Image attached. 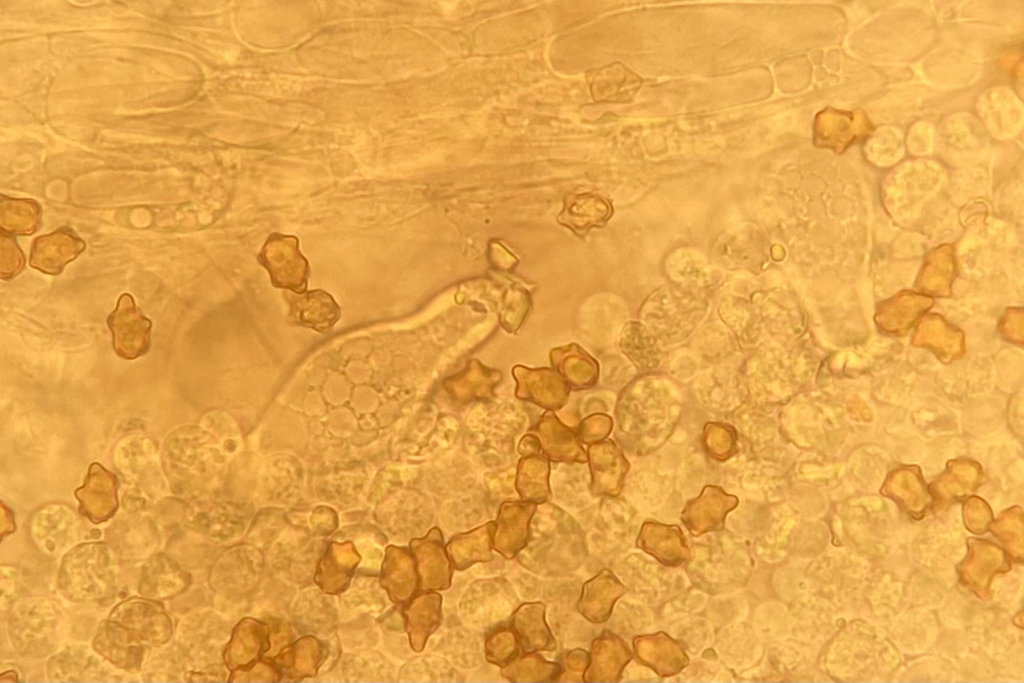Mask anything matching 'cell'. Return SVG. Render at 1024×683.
I'll return each instance as SVG.
<instances>
[{
	"instance_id": "obj_1",
	"label": "cell",
	"mask_w": 1024,
	"mask_h": 683,
	"mask_svg": "<svg viewBox=\"0 0 1024 683\" xmlns=\"http://www.w3.org/2000/svg\"><path fill=\"white\" fill-rule=\"evenodd\" d=\"M258 262L268 271L272 284L300 294L306 291L309 264L292 235L272 233L263 245Z\"/></svg>"
},
{
	"instance_id": "obj_2",
	"label": "cell",
	"mask_w": 1024,
	"mask_h": 683,
	"mask_svg": "<svg viewBox=\"0 0 1024 683\" xmlns=\"http://www.w3.org/2000/svg\"><path fill=\"white\" fill-rule=\"evenodd\" d=\"M107 325L112 334L113 349L119 357L134 360L148 352L152 322L130 294L124 293L119 297L107 318Z\"/></svg>"
},
{
	"instance_id": "obj_3",
	"label": "cell",
	"mask_w": 1024,
	"mask_h": 683,
	"mask_svg": "<svg viewBox=\"0 0 1024 683\" xmlns=\"http://www.w3.org/2000/svg\"><path fill=\"white\" fill-rule=\"evenodd\" d=\"M409 548L416 562L418 592L450 588L453 566L445 549L442 532L438 527L432 528L422 538L412 539Z\"/></svg>"
},
{
	"instance_id": "obj_4",
	"label": "cell",
	"mask_w": 1024,
	"mask_h": 683,
	"mask_svg": "<svg viewBox=\"0 0 1024 683\" xmlns=\"http://www.w3.org/2000/svg\"><path fill=\"white\" fill-rule=\"evenodd\" d=\"M512 374L518 399L550 411L560 409L568 402L570 387L554 369L516 365Z\"/></svg>"
},
{
	"instance_id": "obj_5",
	"label": "cell",
	"mask_w": 1024,
	"mask_h": 683,
	"mask_svg": "<svg viewBox=\"0 0 1024 683\" xmlns=\"http://www.w3.org/2000/svg\"><path fill=\"white\" fill-rule=\"evenodd\" d=\"M739 503L736 496L726 493L721 487L705 486L701 493L687 502L681 519L693 536L724 528L725 518Z\"/></svg>"
},
{
	"instance_id": "obj_6",
	"label": "cell",
	"mask_w": 1024,
	"mask_h": 683,
	"mask_svg": "<svg viewBox=\"0 0 1024 683\" xmlns=\"http://www.w3.org/2000/svg\"><path fill=\"white\" fill-rule=\"evenodd\" d=\"M587 457L594 496H618L623 488L629 463L612 440L590 444Z\"/></svg>"
},
{
	"instance_id": "obj_7",
	"label": "cell",
	"mask_w": 1024,
	"mask_h": 683,
	"mask_svg": "<svg viewBox=\"0 0 1024 683\" xmlns=\"http://www.w3.org/2000/svg\"><path fill=\"white\" fill-rule=\"evenodd\" d=\"M537 504L527 501H505L495 521L493 549L506 559H513L527 546L529 526Z\"/></svg>"
},
{
	"instance_id": "obj_8",
	"label": "cell",
	"mask_w": 1024,
	"mask_h": 683,
	"mask_svg": "<svg viewBox=\"0 0 1024 683\" xmlns=\"http://www.w3.org/2000/svg\"><path fill=\"white\" fill-rule=\"evenodd\" d=\"M80 512L94 523L112 517L118 507L117 479L100 463L90 465L84 484L76 489Z\"/></svg>"
},
{
	"instance_id": "obj_9",
	"label": "cell",
	"mask_w": 1024,
	"mask_h": 683,
	"mask_svg": "<svg viewBox=\"0 0 1024 683\" xmlns=\"http://www.w3.org/2000/svg\"><path fill=\"white\" fill-rule=\"evenodd\" d=\"M85 246L73 230L62 227L33 241L29 264L42 273L58 275L83 252Z\"/></svg>"
},
{
	"instance_id": "obj_10",
	"label": "cell",
	"mask_w": 1024,
	"mask_h": 683,
	"mask_svg": "<svg viewBox=\"0 0 1024 683\" xmlns=\"http://www.w3.org/2000/svg\"><path fill=\"white\" fill-rule=\"evenodd\" d=\"M633 649L637 662L660 677L674 676L689 664L683 645L663 631L635 637Z\"/></svg>"
},
{
	"instance_id": "obj_11",
	"label": "cell",
	"mask_w": 1024,
	"mask_h": 683,
	"mask_svg": "<svg viewBox=\"0 0 1024 683\" xmlns=\"http://www.w3.org/2000/svg\"><path fill=\"white\" fill-rule=\"evenodd\" d=\"M584 682L612 683L620 680L633 654L619 636L605 630L592 643Z\"/></svg>"
},
{
	"instance_id": "obj_12",
	"label": "cell",
	"mask_w": 1024,
	"mask_h": 683,
	"mask_svg": "<svg viewBox=\"0 0 1024 683\" xmlns=\"http://www.w3.org/2000/svg\"><path fill=\"white\" fill-rule=\"evenodd\" d=\"M530 433L536 435L543 455L552 462L585 463L587 453L580 444L577 432L563 424L553 411L542 415Z\"/></svg>"
},
{
	"instance_id": "obj_13",
	"label": "cell",
	"mask_w": 1024,
	"mask_h": 683,
	"mask_svg": "<svg viewBox=\"0 0 1024 683\" xmlns=\"http://www.w3.org/2000/svg\"><path fill=\"white\" fill-rule=\"evenodd\" d=\"M271 628L253 618L242 619L233 629L224 652L226 666L232 672L263 659L270 649Z\"/></svg>"
},
{
	"instance_id": "obj_14",
	"label": "cell",
	"mask_w": 1024,
	"mask_h": 683,
	"mask_svg": "<svg viewBox=\"0 0 1024 683\" xmlns=\"http://www.w3.org/2000/svg\"><path fill=\"white\" fill-rule=\"evenodd\" d=\"M636 546L667 567L680 566L691 556L681 528L657 521L642 524Z\"/></svg>"
},
{
	"instance_id": "obj_15",
	"label": "cell",
	"mask_w": 1024,
	"mask_h": 683,
	"mask_svg": "<svg viewBox=\"0 0 1024 683\" xmlns=\"http://www.w3.org/2000/svg\"><path fill=\"white\" fill-rule=\"evenodd\" d=\"M418 574L414 556L407 547L390 545L380 571V585L394 603L408 602L418 592Z\"/></svg>"
},
{
	"instance_id": "obj_16",
	"label": "cell",
	"mask_w": 1024,
	"mask_h": 683,
	"mask_svg": "<svg viewBox=\"0 0 1024 683\" xmlns=\"http://www.w3.org/2000/svg\"><path fill=\"white\" fill-rule=\"evenodd\" d=\"M502 378L501 371L471 359L463 370L446 378L443 387L456 403L488 401L494 397V390Z\"/></svg>"
},
{
	"instance_id": "obj_17",
	"label": "cell",
	"mask_w": 1024,
	"mask_h": 683,
	"mask_svg": "<svg viewBox=\"0 0 1024 683\" xmlns=\"http://www.w3.org/2000/svg\"><path fill=\"white\" fill-rule=\"evenodd\" d=\"M626 587L609 569H602L586 581L577 602V611L589 622L605 623L611 616L614 604L626 593Z\"/></svg>"
},
{
	"instance_id": "obj_18",
	"label": "cell",
	"mask_w": 1024,
	"mask_h": 683,
	"mask_svg": "<svg viewBox=\"0 0 1024 683\" xmlns=\"http://www.w3.org/2000/svg\"><path fill=\"white\" fill-rule=\"evenodd\" d=\"M327 655L325 645L313 636H304L283 647L270 661L281 679L301 680L316 676Z\"/></svg>"
},
{
	"instance_id": "obj_19",
	"label": "cell",
	"mask_w": 1024,
	"mask_h": 683,
	"mask_svg": "<svg viewBox=\"0 0 1024 683\" xmlns=\"http://www.w3.org/2000/svg\"><path fill=\"white\" fill-rule=\"evenodd\" d=\"M587 82L593 100L606 103L631 101L642 84L641 78L620 62L590 70Z\"/></svg>"
},
{
	"instance_id": "obj_20",
	"label": "cell",
	"mask_w": 1024,
	"mask_h": 683,
	"mask_svg": "<svg viewBox=\"0 0 1024 683\" xmlns=\"http://www.w3.org/2000/svg\"><path fill=\"white\" fill-rule=\"evenodd\" d=\"M403 616L410 646L421 652L441 623L442 596L436 591L415 595L404 606Z\"/></svg>"
},
{
	"instance_id": "obj_21",
	"label": "cell",
	"mask_w": 1024,
	"mask_h": 683,
	"mask_svg": "<svg viewBox=\"0 0 1024 683\" xmlns=\"http://www.w3.org/2000/svg\"><path fill=\"white\" fill-rule=\"evenodd\" d=\"M360 561L353 543L331 542L320 559L315 583L328 594H339L347 589Z\"/></svg>"
},
{
	"instance_id": "obj_22",
	"label": "cell",
	"mask_w": 1024,
	"mask_h": 683,
	"mask_svg": "<svg viewBox=\"0 0 1024 683\" xmlns=\"http://www.w3.org/2000/svg\"><path fill=\"white\" fill-rule=\"evenodd\" d=\"M545 612L542 602L523 603L513 612L510 626L522 653L556 649V640L545 620Z\"/></svg>"
},
{
	"instance_id": "obj_23",
	"label": "cell",
	"mask_w": 1024,
	"mask_h": 683,
	"mask_svg": "<svg viewBox=\"0 0 1024 683\" xmlns=\"http://www.w3.org/2000/svg\"><path fill=\"white\" fill-rule=\"evenodd\" d=\"M611 215L612 206L607 199L587 192L566 196L557 221L577 236H583L591 228L603 226Z\"/></svg>"
},
{
	"instance_id": "obj_24",
	"label": "cell",
	"mask_w": 1024,
	"mask_h": 683,
	"mask_svg": "<svg viewBox=\"0 0 1024 683\" xmlns=\"http://www.w3.org/2000/svg\"><path fill=\"white\" fill-rule=\"evenodd\" d=\"M290 316L293 321L313 330L324 332L338 321L341 310L334 298L323 290L305 291L292 294Z\"/></svg>"
},
{
	"instance_id": "obj_25",
	"label": "cell",
	"mask_w": 1024,
	"mask_h": 683,
	"mask_svg": "<svg viewBox=\"0 0 1024 683\" xmlns=\"http://www.w3.org/2000/svg\"><path fill=\"white\" fill-rule=\"evenodd\" d=\"M550 361L570 389H589L597 383L598 363L578 344L571 343L552 349Z\"/></svg>"
},
{
	"instance_id": "obj_26",
	"label": "cell",
	"mask_w": 1024,
	"mask_h": 683,
	"mask_svg": "<svg viewBox=\"0 0 1024 683\" xmlns=\"http://www.w3.org/2000/svg\"><path fill=\"white\" fill-rule=\"evenodd\" d=\"M494 531L495 521H490L453 536L445 545L452 566L461 571L478 562L492 561Z\"/></svg>"
},
{
	"instance_id": "obj_27",
	"label": "cell",
	"mask_w": 1024,
	"mask_h": 683,
	"mask_svg": "<svg viewBox=\"0 0 1024 683\" xmlns=\"http://www.w3.org/2000/svg\"><path fill=\"white\" fill-rule=\"evenodd\" d=\"M550 463L544 455L522 457L517 466L515 487L522 501L541 504L551 495Z\"/></svg>"
},
{
	"instance_id": "obj_28",
	"label": "cell",
	"mask_w": 1024,
	"mask_h": 683,
	"mask_svg": "<svg viewBox=\"0 0 1024 683\" xmlns=\"http://www.w3.org/2000/svg\"><path fill=\"white\" fill-rule=\"evenodd\" d=\"M562 667L557 662L546 660L537 652L518 654L511 662L501 667V674L510 682L535 683L557 681Z\"/></svg>"
},
{
	"instance_id": "obj_29",
	"label": "cell",
	"mask_w": 1024,
	"mask_h": 683,
	"mask_svg": "<svg viewBox=\"0 0 1024 683\" xmlns=\"http://www.w3.org/2000/svg\"><path fill=\"white\" fill-rule=\"evenodd\" d=\"M41 210L30 199H14L2 196L0 225L8 235H31L40 225Z\"/></svg>"
},
{
	"instance_id": "obj_30",
	"label": "cell",
	"mask_w": 1024,
	"mask_h": 683,
	"mask_svg": "<svg viewBox=\"0 0 1024 683\" xmlns=\"http://www.w3.org/2000/svg\"><path fill=\"white\" fill-rule=\"evenodd\" d=\"M620 345L639 368H651L657 364L654 342L640 324L630 323L625 327Z\"/></svg>"
},
{
	"instance_id": "obj_31",
	"label": "cell",
	"mask_w": 1024,
	"mask_h": 683,
	"mask_svg": "<svg viewBox=\"0 0 1024 683\" xmlns=\"http://www.w3.org/2000/svg\"><path fill=\"white\" fill-rule=\"evenodd\" d=\"M520 652V645L512 629L497 627L486 637L485 658L499 667L511 662Z\"/></svg>"
},
{
	"instance_id": "obj_32",
	"label": "cell",
	"mask_w": 1024,
	"mask_h": 683,
	"mask_svg": "<svg viewBox=\"0 0 1024 683\" xmlns=\"http://www.w3.org/2000/svg\"><path fill=\"white\" fill-rule=\"evenodd\" d=\"M735 440V432L731 427L715 423L706 424L705 447L714 459L723 461L733 455Z\"/></svg>"
},
{
	"instance_id": "obj_33",
	"label": "cell",
	"mask_w": 1024,
	"mask_h": 683,
	"mask_svg": "<svg viewBox=\"0 0 1024 683\" xmlns=\"http://www.w3.org/2000/svg\"><path fill=\"white\" fill-rule=\"evenodd\" d=\"M0 273L2 280L17 276L25 266V256L13 237L2 232L0 243Z\"/></svg>"
},
{
	"instance_id": "obj_34",
	"label": "cell",
	"mask_w": 1024,
	"mask_h": 683,
	"mask_svg": "<svg viewBox=\"0 0 1024 683\" xmlns=\"http://www.w3.org/2000/svg\"><path fill=\"white\" fill-rule=\"evenodd\" d=\"M230 678L234 682H275L281 679V675L270 660L261 659L246 668L233 671Z\"/></svg>"
},
{
	"instance_id": "obj_35",
	"label": "cell",
	"mask_w": 1024,
	"mask_h": 683,
	"mask_svg": "<svg viewBox=\"0 0 1024 683\" xmlns=\"http://www.w3.org/2000/svg\"><path fill=\"white\" fill-rule=\"evenodd\" d=\"M612 427L613 422L608 415L594 414L582 420L577 435L583 443L593 444L605 440Z\"/></svg>"
},
{
	"instance_id": "obj_36",
	"label": "cell",
	"mask_w": 1024,
	"mask_h": 683,
	"mask_svg": "<svg viewBox=\"0 0 1024 683\" xmlns=\"http://www.w3.org/2000/svg\"><path fill=\"white\" fill-rule=\"evenodd\" d=\"M589 653L577 648L563 658L562 670L557 679L561 682H584V673L589 665Z\"/></svg>"
},
{
	"instance_id": "obj_37",
	"label": "cell",
	"mask_w": 1024,
	"mask_h": 683,
	"mask_svg": "<svg viewBox=\"0 0 1024 683\" xmlns=\"http://www.w3.org/2000/svg\"><path fill=\"white\" fill-rule=\"evenodd\" d=\"M540 443L536 435L528 433L520 440L518 451L522 457L539 454Z\"/></svg>"
}]
</instances>
